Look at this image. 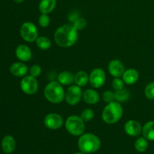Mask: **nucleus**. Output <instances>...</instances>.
<instances>
[{
  "instance_id": "obj_25",
  "label": "nucleus",
  "mask_w": 154,
  "mask_h": 154,
  "mask_svg": "<svg viewBox=\"0 0 154 154\" xmlns=\"http://www.w3.org/2000/svg\"><path fill=\"white\" fill-rule=\"evenodd\" d=\"M80 117L82 118V120L84 122H89L91 121L95 117V112L93 110L90 109V108H86L84 111H82Z\"/></svg>"
},
{
  "instance_id": "obj_10",
  "label": "nucleus",
  "mask_w": 154,
  "mask_h": 154,
  "mask_svg": "<svg viewBox=\"0 0 154 154\" xmlns=\"http://www.w3.org/2000/svg\"><path fill=\"white\" fill-rule=\"evenodd\" d=\"M64 123L63 117L57 113H50L47 114L44 119V124L48 129L57 130L61 128Z\"/></svg>"
},
{
  "instance_id": "obj_21",
  "label": "nucleus",
  "mask_w": 154,
  "mask_h": 154,
  "mask_svg": "<svg viewBox=\"0 0 154 154\" xmlns=\"http://www.w3.org/2000/svg\"><path fill=\"white\" fill-rule=\"evenodd\" d=\"M90 77L85 71H79L75 75V84L79 87H85L89 83Z\"/></svg>"
},
{
  "instance_id": "obj_28",
  "label": "nucleus",
  "mask_w": 154,
  "mask_h": 154,
  "mask_svg": "<svg viewBox=\"0 0 154 154\" xmlns=\"http://www.w3.org/2000/svg\"><path fill=\"white\" fill-rule=\"evenodd\" d=\"M125 83L123 80L120 78H114L112 81V87L115 91L122 90L124 88Z\"/></svg>"
},
{
  "instance_id": "obj_35",
  "label": "nucleus",
  "mask_w": 154,
  "mask_h": 154,
  "mask_svg": "<svg viewBox=\"0 0 154 154\" xmlns=\"http://www.w3.org/2000/svg\"><path fill=\"white\" fill-rule=\"evenodd\" d=\"M153 113H154V109H153Z\"/></svg>"
},
{
  "instance_id": "obj_32",
  "label": "nucleus",
  "mask_w": 154,
  "mask_h": 154,
  "mask_svg": "<svg viewBox=\"0 0 154 154\" xmlns=\"http://www.w3.org/2000/svg\"><path fill=\"white\" fill-rule=\"evenodd\" d=\"M78 17H79L78 12H74L73 11L69 15V21H71L72 23H73L74 21H75V20H76Z\"/></svg>"
},
{
  "instance_id": "obj_5",
  "label": "nucleus",
  "mask_w": 154,
  "mask_h": 154,
  "mask_svg": "<svg viewBox=\"0 0 154 154\" xmlns=\"http://www.w3.org/2000/svg\"><path fill=\"white\" fill-rule=\"evenodd\" d=\"M65 126L66 131L74 136H81L85 131L84 121L80 116L78 115L69 116L66 119Z\"/></svg>"
},
{
  "instance_id": "obj_14",
  "label": "nucleus",
  "mask_w": 154,
  "mask_h": 154,
  "mask_svg": "<svg viewBox=\"0 0 154 154\" xmlns=\"http://www.w3.org/2000/svg\"><path fill=\"white\" fill-rule=\"evenodd\" d=\"M9 70L11 75L17 78H23L26 76L29 72L28 67L26 65L24 64L23 62H17V63H12Z\"/></svg>"
},
{
  "instance_id": "obj_11",
  "label": "nucleus",
  "mask_w": 154,
  "mask_h": 154,
  "mask_svg": "<svg viewBox=\"0 0 154 154\" xmlns=\"http://www.w3.org/2000/svg\"><path fill=\"white\" fill-rule=\"evenodd\" d=\"M124 131L129 136L137 137L142 132V126L137 120H129L124 124Z\"/></svg>"
},
{
  "instance_id": "obj_24",
  "label": "nucleus",
  "mask_w": 154,
  "mask_h": 154,
  "mask_svg": "<svg viewBox=\"0 0 154 154\" xmlns=\"http://www.w3.org/2000/svg\"><path fill=\"white\" fill-rule=\"evenodd\" d=\"M38 48L43 51L48 50L51 47V41L45 36H39L35 41Z\"/></svg>"
},
{
  "instance_id": "obj_26",
  "label": "nucleus",
  "mask_w": 154,
  "mask_h": 154,
  "mask_svg": "<svg viewBox=\"0 0 154 154\" xmlns=\"http://www.w3.org/2000/svg\"><path fill=\"white\" fill-rule=\"evenodd\" d=\"M144 95L146 98L150 100L154 99V81L148 83L144 89Z\"/></svg>"
},
{
  "instance_id": "obj_27",
  "label": "nucleus",
  "mask_w": 154,
  "mask_h": 154,
  "mask_svg": "<svg viewBox=\"0 0 154 154\" xmlns=\"http://www.w3.org/2000/svg\"><path fill=\"white\" fill-rule=\"evenodd\" d=\"M38 22L40 26L43 27V28H46L51 23V18L49 17L48 14H41L39 16Z\"/></svg>"
},
{
  "instance_id": "obj_19",
  "label": "nucleus",
  "mask_w": 154,
  "mask_h": 154,
  "mask_svg": "<svg viewBox=\"0 0 154 154\" xmlns=\"http://www.w3.org/2000/svg\"><path fill=\"white\" fill-rule=\"evenodd\" d=\"M57 81L63 86H71L75 83V75L69 71H63L57 76Z\"/></svg>"
},
{
  "instance_id": "obj_7",
  "label": "nucleus",
  "mask_w": 154,
  "mask_h": 154,
  "mask_svg": "<svg viewBox=\"0 0 154 154\" xmlns=\"http://www.w3.org/2000/svg\"><path fill=\"white\" fill-rule=\"evenodd\" d=\"M83 97V91L81 87L78 85H71L66 90L65 101L69 105H76L81 102Z\"/></svg>"
},
{
  "instance_id": "obj_18",
  "label": "nucleus",
  "mask_w": 154,
  "mask_h": 154,
  "mask_svg": "<svg viewBox=\"0 0 154 154\" xmlns=\"http://www.w3.org/2000/svg\"><path fill=\"white\" fill-rule=\"evenodd\" d=\"M57 0H41L38 4V10L41 14H49L55 9Z\"/></svg>"
},
{
  "instance_id": "obj_22",
  "label": "nucleus",
  "mask_w": 154,
  "mask_h": 154,
  "mask_svg": "<svg viewBox=\"0 0 154 154\" xmlns=\"http://www.w3.org/2000/svg\"><path fill=\"white\" fill-rule=\"evenodd\" d=\"M115 100L120 103L127 102L130 98V92L127 89H122V90L115 91Z\"/></svg>"
},
{
  "instance_id": "obj_12",
  "label": "nucleus",
  "mask_w": 154,
  "mask_h": 154,
  "mask_svg": "<svg viewBox=\"0 0 154 154\" xmlns=\"http://www.w3.org/2000/svg\"><path fill=\"white\" fill-rule=\"evenodd\" d=\"M108 70L110 75L114 78H120L125 72L123 63L119 60H112L108 65Z\"/></svg>"
},
{
  "instance_id": "obj_2",
  "label": "nucleus",
  "mask_w": 154,
  "mask_h": 154,
  "mask_svg": "<svg viewBox=\"0 0 154 154\" xmlns=\"http://www.w3.org/2000/svg\"><path fill=\"white\" fill-rule=\"evenodd\" d=\"M65 95L66 91L63 88V86L58 81H51L44 89V96L51 103H61L65 100Z\"/></svg>"
},
{
  "instance_id": "obj_34",
  "label": "nucleus",
  "mask_w": 154,
  "mask_h": 154,
  "mask_svg": "<svg viewBox=\"0 0 154 154\" xmlns=\"http://www.w3.org/2000/svg\"><path fill=\"white\" fill-rule=\"evenodd\" d=\"M74 154H88V153H83V152H80V153H74Z\"/></svg>"
},
{
  "instance_id": "obj_17",
  "label": "nucleus",
  "mask_w": 154,
  "mask_h": 154,
  "mask_svg": "<svg viewBox=\"0 0 154 154\" xmlns=\"http://www.w3.org/2000/svg\"><path fill=\"white\" fill-rule=\"evenodd\" d=\"M2 149L6 154H11L16 148V141L11 135H5L2 140Z\"/></svg>"
},
{
  "instance_id": "obj_15",
  "label": "nucleus",
  "mask_w": 154,
  "mask_h": 154,
  "mask_svg": "<svg viewBox=\"0 0 154 154\" xmlns=\"http://www.w3.org/2000/svg\"><path fill=\"white\" fill-rule=\"evenodd\" d=\"M82 99L88 105H96L100 100V96L94 89H87L83 92Z\"/></svg>"
},
{
  "instance_id": "obj_6",
  "label": "nucleus",
  "mask_w": 154,
  "mask_h": 154,
  "mask_svg": "<svg viewBox=\"0 0 154 154\" xmlns=\"http://www.w3.org/2000/svg\"><path fill=\"white\" fill-rule=\"evenodd\" d=\"M20 34L21 38L25 42L32 43L38 37V31L35 24L32 22H25L21 25L20 29Z\"/></svg>"
},
{
  "instance_id": "obj_16",
  "label": "nucleus",
  "mask_w": 154,
  "mask_h": 154,
  "mask_svg": "<svg viewBox=\"0 0 154 154\" xmlns=\"http://www.w3.org/2000/svg\"><path fill=\"white\" fill-rule=\"evenodd\" d=\"M122 79L126 85H132L135 84L139 79V73L135 69H128L123 72Z\"/></svg>"
},
{
  "instance_id": "obj_4",
  "label": "nucleus",
  "mask_w": 154,
  "mask_h": 154,
  "mask_svg": "<svg viewBox=\"0 0 154 154\" xmlns=\"http://www.w3.org/2000/svg\"><path fill=\"white\" fill-rule=\"evenodd\" d=\"M78 146L83 153H93L100 149L101 141L99 137L94 134L84 133L78 139Z\"/></svg>"
},
{
  "instance_id": "obj_33",
  "label": "nucleus",
  "mask_w": 154,
  "mask_h": 154,
  "mask_svg": "<svg viewBox=\"0 0 154 154\" xmlns=\"http://www.w3.org/2000/svg\"><path fill=\"white\" fill-rule=\"evenodd\" d=\"M14 1L15 3H17V4H21V3H23L24 2V0H14Z\"/></svg>"
},
{
  "instance_id": "obj_9",
  "label": "nucleus",
  "mask_w": 154,
  "mask_h": 154,
  "mask_svg": "<svg viewBox=\"0 0 154 154\" xmlns=\"http://www.w3.org/2000/svg\"><path fill=\"white\" fill-rule=\"evenodd\" d=\"M90 86L94 89H98L104 86L106 81V73L105 71L100 68H96L90 72Z\"/></svg>"
},
{
  "instance_id": "obj_13",
  "label": "nucleus",
  "mask_w": 154,
  "mask_h": 154,
  "mask_svg": "<svg viewBox=\"0 0 154 154\" xmlns=\"http://www.w3.org/2000/svg\"><path fill=\"white\" fill-rule=\"evenodd\" d=\"M15 55L20 62H28L32 57V53L26 45H20L15 50Z\"/></svg>"
},
{
  "instance_id": "obj_1",
  "label": "nucleus",
  "mask_w": 154,
  "mask_h": 154,
  "mask_svg": "<svg viewBox=\"0 0 154 154\" xmlns=\"http://www.w3.org/2000/svg\"><path fill=\"white\" fill-rule=\"evenodd\" d=\"M54 38L56 44L60 48H70L78 41V31L72 24H65L57 29Z\"/></svg>"
},
{
  "instance_id": "obj_23",
  "label": "nucleus",
  "mask_w": 154,
  "mask_h": 154,
  "mask_svg": "<svg viewBox=\"0 0 154 154\" xmlns=\"http://www.w3.org/2000/svg\"><path fill=\"white\" fill-rule=\"evenodd\" d=\"M149 143L148 140L146 139L144 137L138 138L135 142V150L140 153H144L148 149Z\"/></svg>"
},
{
  "instance_id": "obj_31",
  "label": "nucleus",
  "mask_w": 154,
  "mask_h": 154,
  "mask_svg": "<svg viewBox=\"0 0 154 154\" xmlns=\"http://www.w3.org/2000/svg\"><path fill=\"white\" fill-rule=\"evenodd\" d=\"M42 67L39 65L35 64L30 67L29 72V75L31 76L34 77V78H38L42 74Z\"/></svg>"
},
{
  "instance_id": "obj_3",
  "label": "nucleus",
  "mask_w": 154,
  "mask_h": 154,
  "mask_svg": "<svg viewBox=\"0 0 154 154\" xmlns=\"http://www.w3.org/2000/svg\"><path fill=\"white\" fill-rule=\"evenodd\" d=\"M123 115V109L121 104L117 101L108 103L102 113V119L109 125L117 123Z\"/></svg>"
},
{
  "instance_id": "obj_30",
  "label": "nucleus",
  "mask_w": 154,
  "mask_h": 154,
  "mask_svg": "<svg viewBox=\"0 0 154 154\" xmlns=\"http://www.w3.org/2000/svg\"><path fill=\"white\" fill-rule=\"evenodd\" d=\"M72 24L77 29L78 31H79V30H81L85 28L86 26H87V21H86V20L84 19L83 17H79L77 18Z\"/></svg>"
},
{
  "instance_id": "obj_29",
  "label": "nucleus",
  "mask_w": 154,
  "mask_h": 154,
  "mask_svg": "<svg viewBox=\"0 0 154 154\" xmlns=\"http://www.w3.org/2000/svg\"><path fill=\"white\" fill-rule=\"evenodd\" d=\"M102 99L105 103H110L115 100V93L111 90H106L102 94Z\"/></svg>"
},
{
  "instance_id": "obj_8",
  "label": "nucleus",
  "mask_w": 154,
  "mask_h": 154,
  "mask_svg": "<svg viewBox=\"0 0 154 154\" xmlns=\"http://www.w3.org/2000/svg\"><path fill=\"white\" fill-rule=\"evenodd\" d=\"M20 89L25 94L34 95L38 90V83L36 78L31 75H26L23 77L20 81Z\"/></svg>"
},
{
  "instance_id": "obj_20",
  "label": "nucleus",
  "mask_w": 154,
  "mask_h": 154,
  "mask_svg": "<svg viewBox=\"0 0 154 154\" xmlns=\"http://www.w3.org/2000/svg\"><path fill=\"white\" fill-rule=\"evenodd\" d=\"M143 137L148 141H154V120L148 121L142 126Z\"/></svg>"
}]
</instances>
